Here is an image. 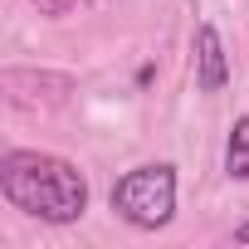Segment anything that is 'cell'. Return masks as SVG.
Segmentation results:
<instances>
[{"label":"cell","mask_w":249,"mask_h":249,"mask_svg":"<svg viewBox=\"0 0 249 249\" xmlns=\"http://www.w3.org/2000/svg\"><path fill=\"white\" fill-rule=\"evenodd\" d=\"M0 191L5 200L44 225H73L88 210V181L73 161L49 152H5L0 157Z\"/></svg>","instance_id":"cell-1"},{"label":"cell","mask_w":249,"mask_h":249,"mask_svg":"<svg viewBox=\"0 0 249 249\" xmlns=\"http://www.w3.org/2000/svg\"><path fill=\"white\" fill-rule=\"evenodd\" d=\"M112 210L132 230H161V225H171V215H176V171L166 161L132 166L112 186Z\"/></svg>","instance_id":"cell-2"},{"label":"cell","mask_w":249,"mask_h":249,"mask_svg":"<svg viewBox=\"0 0 249 249\" xmlns=\"http://www.w3.org/2000/svg\"><path fill=\"white\" fill-rule=\"evenodd\" d=\"M230 83V59H225V44H220V30L210 20L196 25V88L200 93H220Z\"/></svg>","instance_id":"cell-3"},{"label":"cell","mask_w":249,"mask_h":249,"mask_svg":"<svg viewBox=\"0 0 249 249\" xmlns=\"http://www.w3.org/2000/svg\"><path fill=\"white\" fill-rule=\"evenodd\" d=\"M225 176L230 181H249V117H239L230 127V142H225Z\"/></svg>","instance_id":"cell-4"},{"label":"cell","mask_w":249,"mask_h":249,"mask_svg":"<svg viewBox=\"0 0 249 249\" xmlns=\"http://www.w3.org/2000/svg\"><path fill=\"white\" fill-rule=\"evenodd\" d=\"M73 5H78V0H35V10H39V15H49V20H59V15H69Z\"/></svg>","instance_id":"cell-5"},{"label":"cell","mask_w":249,"mask_h":249,"mask_svg":"<svg viewBox=\"0 0 249 249\" xmlns=\"http://www.w3.org/2000/svg\"><path fill=\"white\" fill-rule=\"evenodd\" d=\"M234 244H249V220H244V225L234 230Z\"/></svg>","instance_id":"cell-6"}]
</instances>
